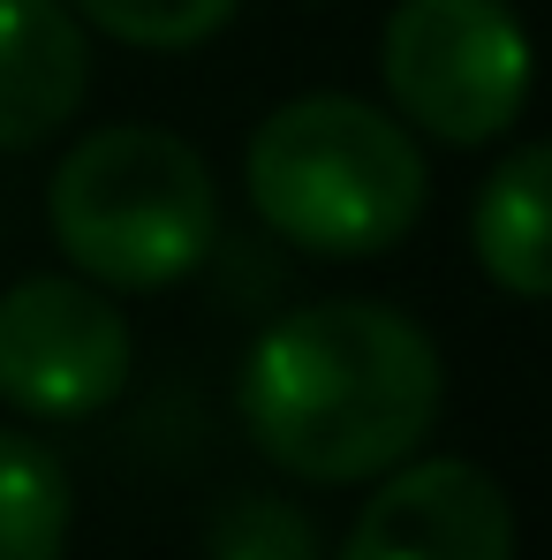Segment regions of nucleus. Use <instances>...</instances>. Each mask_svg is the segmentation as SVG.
Segmentation results:
<instances>
[{"mask_svg": "<svg viewBox=\"0 0 552 560\" xmlns=\"http://www.w3.org/2000/svg\"><path fill=\"white\" fill-rule=\"evenodd\" d=\"M439 341L371 295H333L273 318L243 357V424L258 455L303 485H371L439 424Z\"/></svg>", "mask_w": 552, "mask_h": 560, "instance_id": "1", "label": "nucleus"}, {"mask_svg": "<svg viewBox=\"0 0 552 560\" xmlns=\"http://www.w3.org/2000/svg\"><path fill=\"white\" fill-rule=\"evenodd\" d=\"M243 189L287 250L378 258L424 220L432 167L401 114L349 92H303L258 121Z\"/></svg>", "mask_w": 552, "mask_h": 560, "instance_id": "2", "label": "nucleus"}, {"mask_svg": "<svg viewBox=\"0 0 552 560\" xmlns=\"http://www.w3.org/2000/svg\"><path fill=\"white\" fill-rule=\"evenodd\" d=\"M46 220L61 258L98 288H175L212 258L220 189L189 137L114 121L69 144L46 189Z\"/></svg>", "mask_w": 552, "mask_h": 560, "instance_id": "3", "label": "nucleus"}, {"mask_svg": "<svg viewBox=\"0 0 552 560\" xmlns=\"http://www.w3.org/2000/svg\"><path fill=\"white\" fill-rule=\"evenodd\" d=\"M378 77L409 129L477 152L522 121L538 54L507 0H401L378 31Z\"/></svg>", "mask_w": 552, "mask_h": 560, "instance_id": "4", "label": "nucleus"}, {"mask_svg": "<svg viewBox=\"0 0 552 560\" xmlns=\"http://www.w3.org/2000/svg\"><path fill=\"white\" fill-rule=\"evenodd\" d=\"M129 364L137 341L114 311V288L84 273H31L0 295V401L23 417H98L129 386Z\"/></svg>", "mask_w": 552, "mask_h": 560, "instance_id": "5", "label": "nucleus"}, {"mask_svg": "<svg viewBox=\"0 0 552 560\" xmlns=\"http://www.w3.org/2000/svg\"><path fill=\"white\" fill-rule=\"evenodd\" d=\"M341 560H515V500L484 463L432 455L386 469Z\"/></svg>", "mask_w": 552, "mask_h": 560, "instance_id": "6", "label": "nucleus"}, {"mask_svg": "<svg viewBox=\"0 0 552 560\" xmlns=\"http://www.w3.org/2000/svg\"><path fill=\"white\" fill-rule=\"evenodd\" d=\"M92 92L84 15L69 0H0V152H31Z\"/></svg>", "mask_w": 552, "mask_h": 560, "instance_id": "7", "label": "nucleus"}, {"mask_svg": "<svg viewBox=\"0 0 552 560\" xmlns=\"http://www.w3.org/2000/svg\"><path fill=\"white\" fill-rule=\"evenodd\" d=\"M469 250L492 288L522 303H552V137L515 144L492 167L469 212Z\"/></svg>", "mask_w": 552, "mask_h": 560, "instance_id": "8", "label": "nucleus"}, {"mask_svg": "<svg viewBox=\"0 0 552 560\" xmlns=\"http://www.w3.org/2000/svg\"><path fill=\"white\" fill-rule=\"evenodd\" d=\"M69 469L46 440L0 424V560H61L69 553Z\"/></svg>", "mask_w": 552, "mask_h": 560, "instance_id": "9", "label": "nucleus"}, {"mask_svg": "<svg viewBox=\"0 0 552 560\" xmlns=\"http://www.w3.org/2000/svg\"><path fill=\"white\" fill-rule=\"evenodd\" d=\"M92 31L121 38V46H144V54H183L204 46L212 31H227V15L243 0H69Z\"/></svg>", "mask_w": 552, "mask_h": 560, "instance_id": "10", "label": "nucleus"}, {"mask_svg": "<svg viewBox=\"0 0 552 560\" xmlns=\"http://www.w3.org/2000/svg\"><path fill=\"white\" fill-rule=\"evenodd\" d=\"M212 560H326L318 530L303 508H287L273 492H235L212 515Z\"/></svg>", "mask_w": 552, "mask_h": 560, "instance_id": "11", "label": "nucleus"}]
</instances>
